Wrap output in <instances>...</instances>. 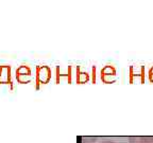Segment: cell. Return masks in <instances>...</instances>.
I'll list each match as a JSON object with an SVG mask.
<instances>
[{
	"mask_svg": "<svg viewBox=\"0 0 153 143\" xmlns=\"http://www.w3.org/2000/svg\"><path fill=\"white\" fill-rule=\"evenodd\" d=\"M100 143H114L113 141H102V142H100Z\"/></svg>",
	"mask_w": 153,
	"mask_h": 143,
	"instance_id": "obj_5",
	"label": "cell"
},
{
	"mask_svg": "<svg viewBox=\"0 0 153 143\" xmlns=\"http://www.w3.org/2000/svg\"><path fill=\"white\" fill-rule=\"evenodd\" d=\"M129 143H153V137L133 136L129 138Z\"/></svg>",
	"mask_w": 153,
	"mask_h": 143,
	"instance_id": "obj_4",
	"label": "cell"
},
{
	"mask_svg": "<svg viewBox=\"0 0 153 143\" xmlns=\"http://www.w3.org/2000/svg\"><path fill=\"white\" fill-rule=\"evenodd\" d=\"M51 80V69L48 66H36L35 87L39 89V86L49 83Z\"/></svg>",
	"mask_w": 153,
	"mask_h": 143,
	"instance_id": "obj_1",
	"label": "cell"
},
{
	"mask_svg": "<svg viewBox=\"0 0 153 143\" xmlns=\"http://www.w3.org/2000/svg\"><path fill=\"white\" fill-rule=\"evenodd\" d=\"M31 68L27 65H20L16 69V80L19 84H28L31 82Z\"/></svg>",
	"mask_w": 153,
	"mask_h": 143,
	"instance_id": "obj_3",
	"label": "cell"
},
{
	"mask_svg": "<svg viewBox=\"0 0 153 143\" xmlns=\"http://www.w3.org/2000/svg\"><path fill=\"white\" fill-rule=\"evenodd\" d=\"M0 85H9L11 90L14 89L12 82V68L10 65L0 66Z\"/></svg>",
	"mask_w": 153,
	"mask_h": 143,
	"instance_id": "obj_2",
	"label": "cell"
}]
</instances>
